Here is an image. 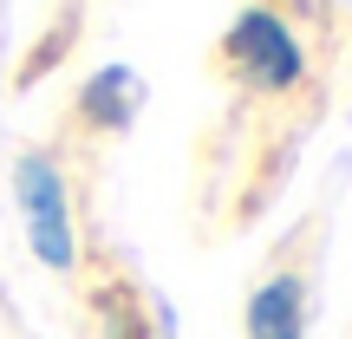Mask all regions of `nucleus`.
<instances>
[{
	"label": "nucleus",
	"instance_id": "nucleus-1",
	"mask_svg": "<svg viewBox=\"0 0 352 339\" xmlns=\"http://www.w3.org/2000/svg\"><path fill=\"white\" fill-rule=\"evenodd\" d=\"M228 59H235V72L248 78V85L261 91H287L294 78H300V39L287 33V20L267 7H248L235 26H228Z\"/></svg>",
	"mask_w": 352,
	"mask_h": 339
},
{
	"label": "nucleus",
	"instance_id": "nucleus-2",
	"mask_svg": "<svg viewBox=\"0 0 352 339\" xmlns=\"http://www.w3.org/2000/svg\"><path fill=\"white\" fill-rule=\"evenodd\" d=\"M13 196L26 209V235H33V254L46 267H72V209H65V183L52 170V157H20L13 170Z\"/></svg>",
	"mask_w": 352,
	"mask_h": 339
},
{
	"label": "nucleus",
	"instance_id": "nucleus-3",
	"mask_svg": "<svg viewBox=\"0 0 352 339\" xmlns=\"http://www.w3.org/2000/svg\"><path fill=\"white\" fill-rule=\"evenodd\" d=\"M307 333V287L294 274H274L248 300V339H300Z\"/></svg>",
	"mask_w": 352,
	"mask_h": 339
},
{
	"label": "nucleus",
	"instance_id": "nucleus-4",
	"mask_svg": "<svg viewBox=\"0 0 352 339\" xmlns=\"http://www.w3.org/2000/svg\"><path fill=\"white\" fill-rule=\"evenodd\" d=\"M131 111H138V72L131 65H104L85 85V118H98L104 131H124Z\"/></svg>",
	"mask_w": 352,
	"mask_h": 339
}]
</instances>
